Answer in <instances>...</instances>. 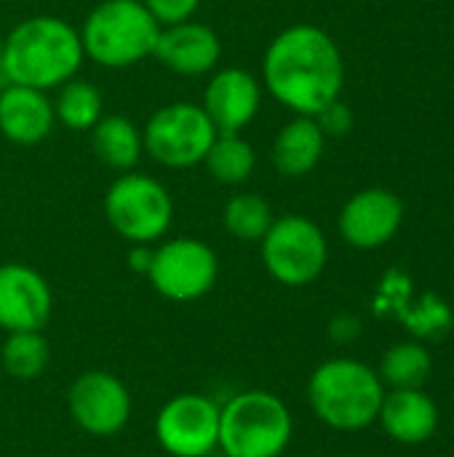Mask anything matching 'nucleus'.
<instances>
[{
    "instance_id": "1",
    "label": "nucleus",
    "mask_w": 454,
    "mask_h": 457,
    "mask_svg": "<svg viewBox=\"0 0 454 457\" xmlns=\"http://www.w3.org/2000/svg\"><path fill=\"white\" fill-rule=\"evenodd\" d=\"M262 80L284 107L313 118L318 110L340 99L345 83L343 54L321 27L294 24L268 46Z\"/></svg>"
},
{
    "instance_id": "2",
    "label": "nucleus",
    "mask_w": 454,
    "mask_h": 457,
    "mask_svg": "<svg viewBox=\"0 0 454 457\" xmlns=\"http://www.w3.org/2000/svg\"><path fill=\"white\" fill-rule=\"evenodd\" d=\"M80 32L59 16H32L3 37L0 72L8 83L48 91L75 78L83 64Z\"/></svg>"
},
{
    "instance_id": "3",
    "label": "nucleus",
    "mask_w": 454,
    "mask_h": 457,
    "mask_svg": "<svg viewBox=\"0 0 454 457\" xmlns=\"http://www.w3.org/2000/svg\"><path fill=\"white\" fill-rule=\"evenodd\" d=\"M308 399L321 423L337 431H359L377 420L385 391L372 367L353 359H332L313 372Z\"/></svg>"
},
{
    "instance_id": "4",
    "label": "nucleus",
    "mask_w": 454,
    "mask_h": 457,
    "mask_svg": "<svg viewBox=\"0 0 454 457\" xmlns=\"http://www.w3.org/2000/svg\"><path fill=\"white\" fill-rule=\"evenodd\" d=\"M161 24L142 0H104L83 21V54L112 70L131 67L153 56Z\"/></svg>"
},
{
    "instance_id": "5",
    "label": "nucleus",
    "mask_w": 454,
    "mask_h": 457,
    "mask_svg": "<svg viewBox=\"0 0 454 457\" xmlns=\"http://www.w3.org/2000/svg\"><path fill=\"white\" fill-rule=\"evenodd\" d=\"M292 428L289 407L270 391H241L219 407V450L227 457H281Z\"/></svg>"
},
{
    "instance_id": "6",
    "label": "nucleus",
    "mask_w": 454,
    "mask_h": 457,
    "mask_svg": "<svg viewBox=\"0 0 454 457\" xmlns=\"http://www.w3.org/2000/svg\"><path fill=\"white\" fill-rule=\"evenodd\" d=\"M110 228L131 244H153L171 228L174 201L169 190L147 174H123L104 195Z\"/></svg>"
},
{
    "instance_id": "7",
    "label": "nucleus",
    "mask_w": 454,
    "mask_h": 457,
    "mask_svg": "<svg viewBox=\"0 0 454 457\" xmlns=\"http://www.w3.org/2000/svg\"><path fill=\"white\" fill-rule=\"evenodd\" d=\"M217 139V129L193 102H174L153 112L142 131L144 150L169 169H190L203 163L209 147Z\"/></svg>"
},
{
    "instance_id": "8",
    "label": "nucleus",
    "mask_w": 454,
    "mask_h": 457,
    "mask_svg": "<svg viewBox=\"0 0 454 457\" xmlns=\"http://www.w3.org/2000/svg\"><path fill=\"white\" fill-rule=\"evenodd\" d=\"M326 238L321 228L300 214L273 220L262 238V262L284 287H305L326 268Z\"/></svg>"
},
{
    "instance_id": "9",
    "label": "nucleus",
    "mask_w": 454,
    "mask_h": 457,
    "mask_svg": "<svg viewBox=\"0 0 454 457\" xmlns=\"http://www.w3.org/2000/svg\"><path fill=\"white\" fill-rule=\"evenodd\" d=\"M219 276L214 249L195 238H171L153 252L147 278L153 289L174 303H193L209 295Z\"/></svg>"
},
{
    "instance_id": "10",
    "label": "nucleus",
    "mask_w": 454,
    "mask_h": 457,
    "mask_svg": "<svg viewBox=\"0 0 454 457\" xmlns=\"http://www.w3.org/2000/svg\"><path fill=\"white\" fill-rule=\"evenodd\" d=\"M155 439L171 457H206L219 447V407L203 394L169 399L155 418Z\"/></svg>"
},
{
    "instance_id": "11",
    "label": "nucleus",
    "mask_w": 454,
    "mask_h": 457,
    "mask_svg": "<svg viewBox=\"0 0 454 457\" xmlns=\"http://www.w3.org/2000/svg\"><path fill=\"white\" fill-rule=\"evenodd\" d=\"M67 410L80 431L110 439L128 426L134 404L128 388L115 375L91 370L70 386Z\"/></svg>"
},
{
    "instance_id": "12",
    "label": "nucleus",
    "mask_w": 454,
    "mask_h": 457,
    "mask_svg": "<svg viewBox=\"0 0 454 457\" xmlns=\"http://www.w3.org/2000/svg\"><path fill=\"white\" fill-rule=\"evenodd\" d=\"M54 297L48 281L29 265H0V329L40 332L51 319Z\"/></svg>"
},
{
    "instance_id": "13",
    "label": "nucleus",
    "mask_w": 454,
    "mask_h": 457,
    "mask_svg": "<svg viewBox=\"0 0 454 457\" xmlns=\"http://www.w3.org/2000/svg\"><path fill=\"white\" fill-rule=\"evenodd\" d=\"M404 220V204L385 187L356 193L340 212V233L356 249H377L388 244Z\"/></svg>"
},
{
    "instance_id": "14",
    "label": "nucleus",
    "mask_w": 454,
    "mask_h": 457,
    "mask_svg": "<svg viewBox=\"0 0 454 457\" xmlns=\"http://www.w3.org/2000/svg\"><path fill=\"white\" fill-rule=\"evenodd\" d=\"M262 88L257 78L241 67L219 70L203 91V112L217 134H241L260 112Z\"/></svg>"
},
{
    "instance_id": "15",
    "label": "nucleus",
    "mask_w": 454,
    "mask_h": 457,
    "mask_svg": "<svg viewBox=\"0 0 454 457\" xmlns=\"http://www.w3.org/2000/svg\"><path fill=\"white\" fill-rule=\"evenodd\" d=\"M153 56H158L169 70L179 75L211 72L222 56L219 35L201 21H179L161 27Z\"/></svg>"
},
{
    "instance_id": "16",
    "label": "nucleus",
    "mask_w": 454,
    "mask_h": 457,
    "mask_svg": "<svg viewBox=\"0 0 454 457\" xmlns=\"http://www.w3.org/2000/svg\"><path fill=\"white\" fill-rule=\"evenodd\" d=\"M54 104L45 91L8 83L0 88V131L13 145H37L54 129Z\"/></svg>"
},
{
    "instance_id": "17",
    "label": "nucleus",
    "mask_w": 454,
    "mask_h": 457,
    "mask_svg": "<svg viewBox=\"0 0 454 457\" xmlns=\"http://www.w3.org/2000/svg\"><path fill=\"white\" fill-rule=\"evenodd\" d=\"M377 418L388 436L401 445H420L431 439L439 426V410L420 388H393V394L383 399Z\"/></svg>"
},
{
    "instance_id": "18",
    "label": "nucleus",
    "mask_w": 454,
    "mask_h": 457,
    "mask_svg": "<svg viewBox=\"0 0 454 457\" xmlns=\"http://www.w3.org/2000/svg\"><path fill=\"white\" fill-rule=\"evenodd\" d=\"M324 147L326 137L318 123L308 115H297L278 131L273 142V166L284 177H305L318 166Z\"/></svg>"
},
{
    "instance_id": "19",
    "label": "nucleus",
    "mask_w": 454,
    "mask_h": 457,
    "mask_svg": "<svg viewBox=\"0 0 454 457\" xmlns=\"http://www.w3.org/2000/svg\"><path fill=\"white\" fill-rule=\"evenodd\" d=\"M91 145L102 163L118 171H131L142 158V131L123 115L99 118L91 129Z\"/></svg>"
},
{
    "instance_id": "20",
    "label": "nucleus",
    "mask_w": 454,
    "mask_h": 457,
    "mask_svg": "<svg viewBox=\"0 0 454 457\" xmlns=\"http://www.w3.org/2000/svg\"><path fill=\"white\" fill-rule=\"evenodd\" d=\"M51 361V345L40 332H8L0 364L13 380H37Z\"/></svg>"
},
{
    "instance_id": "21",
    "label": "nucleus",
    "mask_w": 454,
    "mask_h": 457,
    "mask_svg": "<svg viewBox=\"0 0 454 457\" xmlns=\"http://www.w3.org/2000/svg\"><path fill=\"white\" fill-rule=\"evenodd\" d=\"M203 163L217 182L241 185L252 177L257 155H254V147L241 134H217Z\"/></svg>"
},
{
    "instance_id": "22",
    "label": "nucleus",
    "mask_w": 454,
    "mask_h": 457,
    "mask_svg": "<svg viewBox=\"0 0 454 457\" xmlns=\"http://www.w3.org/2000/svg\"><path fill=\"white\" fill-rule=\"evenodd\" d=\"M56 120L72 131H88L102 118V94L88 80H67L54 104Z\"/></svg>"
},
{
    "instance_id": "23",
    "label": "nucleus",
    "mask_w": 454,
    "mask_h": 457,
    "mask_svg": "<svg viewBox=\"0 0 454 457\" xmlns=\"http://www.w3.org/2000/svg\"><path fill=\"white\" fill-rule=\"evenodd\" d=\"M225 230L238 241H262L273 225V209L262 195L238 193L225 204Z\"/></svg>"
},
{
    "instance_id": "24",
    "label": "nucleus",
    "mask_w": 454,
    "mask_h": 457,
    "mask_svg": "<svg viewBox=\"0 0 454 457\" xmlns=\"http://www.w3.org/2000/svg\"><path fill=\"white\" fill-rule=\"evenodd\" d=\"M380 375L393 388H420L431 375V356L412 343L393 345L383 359Z\"/></svg>"
},
{
    "instance_id": "25",
    "label": "nucleus",
    "mask_w": 454,
    "mask_h": 457,
    "mask_svg": "<svg viewBox=\"0 0 454 457\" xmlns=\"http://www.w3.org/2000/svg\"><path fill=\"white\" fill-rule=\"evenodd\" d=\"M142 5L153 13V19L161 27H169V24H179V21L193 19L201 0H142Z\"/></svg>"
},
{
    "instance_id": "26",
    "label": "nucleus",
    "mask_w": 454,
    "mask_h": 457,
    "mask_svg": "<svg viewBox=\"0 0 454 457\" xmlns=\"http://www.w3.org/2000/svg\"><path fill=\"white\" fill-rule=\"evenodd\" d=\"M313 120L318 123V129L324 131V137H345L353 126V112L348 110V104H343L340 99H334L332 104H326L324 110H318L313 115Z\"/></svg>"
},
{
    "instance_id": "27",
    "label": "nucleus",
    "mask_w": 454,
    "mask_h": 457,
    "mask_svg": "<svg viewBox=\"0 0 454 457\" xmlns=\"http://www.w3.org/2000/svg\"><path fill=\"white\" fill-rule=\"evenodd\" d=\"M150 260H153V249H147V244H136L128 254V265L139 273L147 276V268H150Z\"/></svg>"
},
{
    "instance_id": "28",
    "label": "nucleus",
    "mask_w": 454,
    "mask_h": 457,
    "mask_svg": "<svg viewBox=\"0 0 454 457\" xmlns=\"http://www.w3.org/2000/svg\"><path fill=\"white\" fill-rule=\"evenodd\" d=\"M0 64H3V35H0ZM0 78H3V72H0ZM5 80V78H3Z\"/></svg>"
}]
</instances>
